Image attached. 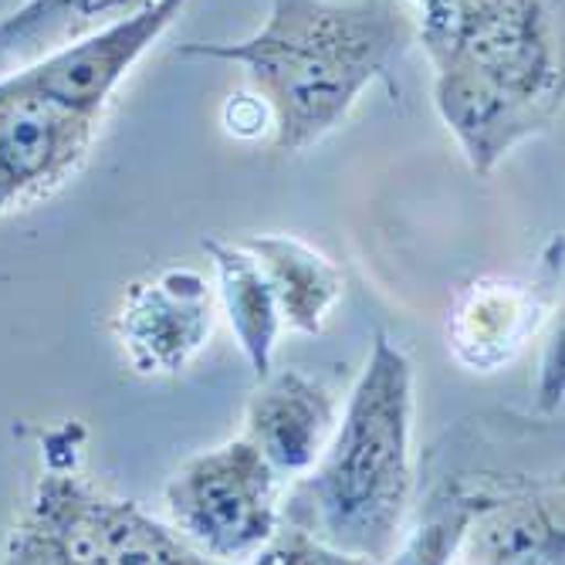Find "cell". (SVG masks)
<instances>
[{
	"mask_svg": "<svg viewBox=\"0 0 565 565\" xmlns=\"http://www.w3.org/2000/svg\"><path fill=\"white\" fill-rule=\"evenodd\" d=\"M11 565H203L170 522L149 515L139 501L116 498L72 471L51 468L0 548Z\"/></svg>",
	"mask_w": 565,
	"mask_h": 565,
	"instance_id": "obj_4",
	"label": "cell"
},
{
	"mask_svg": "<svg viewBox=\"0 0 565 565\" xmlns=\"http://www.w3.org/2000/svg\"><path fill=\"white\" fill-rule=\"evenodd\" d=\"M98 126L38 95L0 92V217L72 180L88 160Z\"/></svg>",
	"mask_w": 565,
	"mask_h": 565,
	"instance_id": "obj_9",
	"label": "cell"
},
{
	"mask_svg": "<svg viewBox=\"0 0 565 565\" xmlns=\"http://www.w3.org/2000/svg\"><path fill=\"white\" fill-rule=\"evenodd\" d=\"M562 468L504 491L468 522L454 562L562 565L565 558Z\"/></svg>",
	"mask_w": 565,
	"mask_h": 565,
	"instance_id": "obj_11",
	"label": "cell"
},
{
	"mask_svg": "<svg viewBox=\"0 0 565 565\" xmlns=\"http://www.w3.org/2000/svg\"><path fill=\"white\" fill-rule=\"evenodd\" d=\"M562 237L552 241L535 278L484 275L460 288L447 312V352L468 373L491 376L511 366L542 332L558 301Z\"/></svg>",
	"mask_w": 565,
	"mask_h": 565,
	"instance_id": "obj_7",
	"label": "cell"
},
{
	"mask_svg": "<svg viewBox=\"0 0 565 565\" xmlns=\"http://www.w3.org/2000/svg\"><path fill=\"white\" fill-rule=\"evenodd\" d=\"M396 0H268L265 24L241 41H186L177 58L231 62L271 116V149L301 152L335 132L370 85L399 95L396 65L414 44Z\"/></svg>",
	"mask_w": 565,
	"mask_h": 565,
	"instance_id": "obj_2",
	"label": "cell"
},
{
	"mask_svg": "<svg viewBox=\"0 0 565 565\" xmlns=\"http://www.w3.org/2000/svg\"><path fill=\"white\" fill-rule=\"evenodd\" d=\"M203 250L217 268V305H224L254 380H262L271 373L278 335L285 329L275 291L258 258L241 241L234 244L221 237H203Z\"/></svg>",
	"mask_w": 565,
	"mask_h": 565,
	"instance_id": "obj_13",
	"label": "cell"
},
{
	"mask_svg": "<svg viewBox=\"0 0 565 565\" xmlns=\"http://www.w3.org/2000/svg\"><path fill=\"white\" fill-rule=\"evenodd\" d=\"M285 478L247 437L207 447L170 475L167 522L207 562H250L281 522Z\"/></svg>",
	"mask_w": 565,
	"mask_h": 565,
	"instance_id": "obj_5",
	"label": "cell"
},
{
	"mask_svg": "<svg viewBox=\"0 0 565 565\" xmlns=\"http://www.w3.org/2000/svg\"><path fill=\"white\" fill-rule=\"evenodd\" d=\"M535 396H539V409L545 417H552L558 403H562V319L548 335L545 355L539 363V380H535Z\"/></svg>",
	"mask_w": 565,
	"mask_h": 565,
	"instance_id": "obj_16",
	"label": "cell"
},
{
	"mask_svg": "<svg viewBox=\"0 0 565 565\" xmlns=\"http://www.w3.org/2000/svg\"><path fill=\"white\" fill-rule=\"evenodd\" d=\"M406 4L434 68V109L478 177L562 122L565 0Z\"/></svg>",
	"mask_w": 565,
	"mask_h": 565,
	"instance_id": "obj_1",
	"label": "cell"
},
{
	"mask_svg": "<svg viewBox=\"0 0 565 565\" xmlns=\"http://www.w3.org/2000/svg\"><path fill=\"white\" fill-rule=\"evenodd\" d=\"M241 244L258 258L275 291L281 326L301 335H319L345 288L339 265L298 234H250Z\"/></svg>",
	"mask_w": 565,
	"mask_h": 565,
	"instance_id": "obj_12",
	"label": "cell"
},
{
	"mask_svg": "<svg viewBox=\"0 0 565 565\" xmlns=\"http://www.w3.org/2000/svg\"><path fill=\"white\" fill-rule=\"evenodd\" d=\"M339 424L335 393L301 370H271L258 380L244 409V434L285 478H298L316 465Z\"/></svg>",
	"mask_w": 565,
	"mask_h": 565,
	"instance_id": "obj_10",
	"label": "cell"
},
{
	"mask_svg": "<svg viewBox=\"0 0 565 565\" xmlns=\"http://www.w3.org/2000/svg\"><path fill=\"white\" fill-rule=\"evenodd\" d=\"M186 4L190 0H157L152 8L119 24L72 38L44 51L28 68L0 78V92L38 95L51 106L102 122L119 85L142 62L146 51L170 31Z\"/></svg>",
	"mask_w": 565,
	"mask_h": 565,
	"instance_id": "obj_6",
	"label": "cell"
},
{
	"mask_svg": "<svg viewBox=\"0 0 565 565\" xmlns=\"http://www.w3.org/2000/svg\"><path fill=\"white\" fill-rule=\"evenodd\" d=\"M217 326V295L193 268H167L126 288L116 339L139 376H177L207 345Z\"/></svg>",
	"mask_w": 565,
	"mask_h": 565,
	"instance_id": "obj_8",
	"label": "cell"
},
{
	"mask_svg": "<svg viewBox=\"0 0 565 565\" xmlns=\"http://www.w3.org/2000/svg\"><path fill=\"white\" fill-rule=\"evenodd\" d=\"M250 562H258V565H352L349 555H342L339 548L326 545L322 539H316L312 532H305L291 522H278L271 539L254 552Z\"/></svg>",
	"mask_w": 565,
	"mask_h": 565,
	"instance_id": "obj_15",
	"label": "cell"
},
{
	"mask_svg": "<svg viewBox=\"0 0 565 565\" xmlns=\"http://www.w3.org/2000/svg\"><path fill=\"white\" fill-rule=\"evenodd\" d=\"M157 0H28L0 18V55L51 51L88 31L119 24Z\"/></svg>",
	"mask_w": 565,
	"mask_h": 565,
	"instance_id": "obj_14",
	"label": "cell"
},
{
	"mask_svg": "<svg viewBox=\"0 0 565 565\" xmlns=\"http://www.w3.org/2000/svg\"><path fill=\"white\" fill-rule=\"evenodd\" d=\"M414 363L376 332L316 465L281 491V522L352 562H393L414 508Z\"/></svg>",
	"mask_w": 565,
	"mask_h": 565,
	"instance_id": "obj_3",
	"label": "cell"
},
{
	"mask_svg": "<svg viewBox=\"0 0 565 565\" xmlns=\"http://www.w3.org/2000/svg\"><path fill=\"white\" fill-rule=\"evenodd\" d=\"M224 122L234 136H258L268 122L271 129V116H268V106L258 98V95H231L227 109H224Z\"/></svg>",
	"mask_w": 565,
	"mask_h": 565,
	"instance_id": "obj_17",
	"label": "cell"
}]
</instances>
